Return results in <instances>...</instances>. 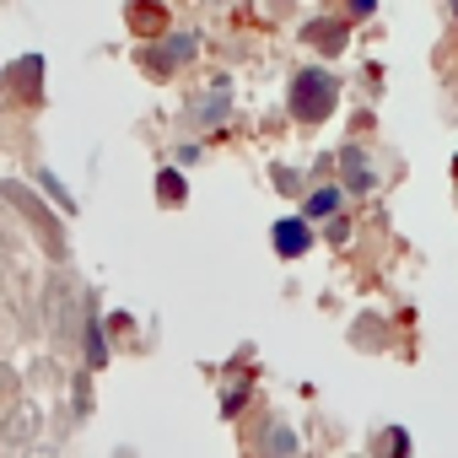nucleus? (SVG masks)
Returning a JSON list of instances; mask_svg holds the SVG:
<instances>
[{
	"label": "nucleus",
	"mask_w": 458,
	"mask_h": 458,
	"mask_svg": "<svg viewBox=\"0 0 458 458\" xmlns=\"http://www.w3.org/2000/svg\"><path fill=\"white\" fill-rule=\"evenodd\" d=\"M38 189H49V199L60 205V210H76V199H71V189L55 178V173H38Z\"/></svg>",
	"instance_id": "2eb2a0df"
},
{
	"label": "nucleus",
	"mask_w": 458,
	"mask_h": 458,
	"mask_svg": "<svg viewBox=\"0 0 458 458\" xmlns=\"http://www.w3.org/2000/svg\"><path fill=\"white\" fill-rule=\"evenodd\" d=\"M189 60H194V33H173L167 44L140 49V71H151V76H167L173 65H189Z\"/></svg>",
	"instance_id": "20e7f679"
},
{
	"label": "nucleus",
	"mask_w": 458,
	"mask_h": 458,
	"mask_svg": "<svg viewBox=\"0 0 458 458\" xmlns=\"http://www.w3.org/2000/svg\"><path fill=\"white\" fill-rule=\"evenodd\" d=\"M335 98H340V87H335L329 71H318V65L297 71V81H292V114H297V119H308V124L329 119V114H335Z\"/></svg>",
	"instance_id": "f257e3e1"
},
{
	"label": "nucleus",
	"mask_w": 458,
	"mask_h": 458,
	"mask_svg": "<svg viewBox=\"0 0 458 458\" xmlns=\"http://www.w3.org/2000/svg\"><path fill=\"white\" fill-rule=\"evenodd\" d=\"M157 194H162V205H183V194H189V183H183V173H173V167H162V173H157Z\"/></svg>",
	"instance_id": "ddd939ff"
},
{
	"label": "nucleus",
	"mask_w": 458,
	"mask_h": 458,
	"mask_svg": "<svg viewBox=\"0 0 458 458\" xmlns=\"http://www.w3.org/2000/svg\"><path fill=\"white\" fill-rule=\"evenodd\" d=\"M44 71H49L44 55H22V60L12 65V87H17L22 98H38V92H44Z\"/></svg>",
	"instance_id": "6e6552de"
},
{
	"label": "nucleus",
	"mask_w": 458,
	"mask_h": 458,
	"mask_svg": "<svg viewBox=\"0 0 458 458\" xmlns=\"http://www.w3.org/2000/svg\"><path fill=\"white\" fill-rule=\"evenodd\" d=\"M6 199H12V210H22V216H28V221L38 226V238H44V249H49L55 259H65V233H60V221H55V216L44 210V199H33V194H28V189H22L17 178L6 183Z\"/></svg>",
	"instance_id": "f03ea898"
},
{
	"label": "nucleus",
	"mask_w": 458,
	"mask_h": 458,
	"mask_svg": "<svg viewBox=\"0 0 458 458\" xmlns=\"http://www.w3.org/2000/svg\"><path fill=\"white\" fill-rule=\"evenodd\" d=\"M313 216H281L276 226H270V238H276V254L281 259H297V254H308L313 249V226H308Z\"/></svg>",
	"instance_id": "423d86ee"
},
{
	"label": "nucleus",
	"mask_w": 458,
	"mask_h": 458,
	"mask_svg": "<svg viewBox=\"0 0 458 458\" xmlns=\"http://www.w3.org/2000/svg\"><path fill=\"white\" fill-rule=\"evenodd\" d=\"M340 205H345V194H340V189H313V194H308V205H302V216L324 221V216H335Z\"/></svg>",
	"instance_id": "9b49d317"
},
{
	"label": "nucleus",
	"mask_w": 458,
	"mask_h": 458,
	"mask_svg": "<svg viewBox=\"0 0 458 458\" xmlns=\"http://www.w3.org/2000/svg\"><path fill=\"white\" fill-rule=\"evenodd\" d=\"M302 38H308L313 49H324V55H340V49H345V38H351V28H345L340 17H313V22L302 28Z\"/></svg>",
	"instance_id": "0eeeda50"
},
{
	"label": "nucleus",
	"mask_w": 458,
	"mask_h": 458,
	"mask_svg": "<svg viewBox=\"0 0 458 458\" xmlns=\"http://www.w3.org/2000/svg\"><path fill=\"white\" fill-rule=\"evenodd\" d=\"M377 447H394V453H410V431H399V426H394V431H383V437H377Z\"/></svg>",
	"instance_id": "f3484780"
},
{
	"label": "nucleus",
	"mask_w": 458,
	"mask_h": 458,
	"mask_svg": "<svg viewBox=\"0 0 458 458\" xmlns=\"http://www.w3.org/2000/svg\"><path fill=\"white\" fill-rule=\"evenodd\" d=\"M265 447H270V453H297V437H292L286 426H270V431H265Z\"/></svg>",
	"instance_id": "dca6fc26"
},
{
	"label": "nucleus",
	"mask_w": 458,
	"mask_h": 458,
	"mask_svg": "<svg viewBox=\"0 0 458 458\" xmlns=\"http://www.w3.org/2000/svg\"><path fill=\"white\" fill-rule=\"evenodd\" d=\"M33 437H38V404H33V399H12L6 431H0V447H6L12 458H22V453L33 447Z\"/></svg>",
	"instance_id": "7ed1b4c3"
},
{
	"label": "nucleus",
	"mask_w": 458,
	"mask_h": 458,
	"mask_svg": "<svg viewBox=\"0 0 458 458\" xmlns=\"http://www.w3.org/2000/svg\"><path fill=\"white\" fill-rule=\"evenodd\" d=\"M81 351H87V367L98 372L103 361H108V340H103V318H92L87 308H81Z\"/></svg>",
	"instance_id": "1a4fd4ad"
},
{
	"label": "nucleus",
	"mask_w": 458,
	"mask_h": 458,
	"mask_svg": "<svg viewBox=\"0 0 458 458\" xmlns=\"http://www.w3.org/2000/svg\"><path fill=\"white\" fill-rule=\"evenodd\" d=\"M44 318H49V329L65 340L71 329H81L76 324V286H65V281H49L44 286Z\"/></svg>",
	"instance_id": "39448f33"
},
{
	"label": "nucleus",
	"mask_w": 458,
	"mask_h": 458,
	"mask_svg": "<svg viewBox=\"0 0 458 458\" xmlns=\"http://www.w3.org/2000/svg\"><path fill=\"white\" fill-rule=\"evenodd\" d=\"M340 162H345V178H351V189L361 194V189H372V173H367V162H361V151L356 146H345L340 151Z\"/></svg>",
	"instance_id": "f8f14e48"
},
{
	"label": "nucleus",
	"mask_w": 458,
	"mask_h": 458,
	"mask_svg": "<svg viewBox=\"0 0 458 458\" xmlns=\"http://www.w3.org/2000/svg\"><path fill=\"white\" fill-rule=\"evenodd\" d=\"M130 22H135V33H162L167 28V17H162L157 0H130Z\"/></svg>",
	"instance_id": "9d476101"
},
{
	"label": "nucleus",
	"mask_w": 458,
	"mask_h": 458,
	"mask_svg": "<svg viewBox=\"0 0 458 458\" xmlns=\"http://www.w3.org/2000/svg\"><path fill=\"white\" fill-rule=\"evenodd\" d=\"M351 6H356V17H367V12L377 6V0H351Z\"/></svg>",
	"instance_id": "a211bd4d"
},
{
	"label": "nucleus",
	"mask_w": 458,
	"mask_h": 458,
	"mask_svg": "<svg viewBox=\"0 0 458 458\" xmlns=\"http://www.w3.org/2000/svg\"><path fill=\"white\" fill-rule=\"evenodd\" d=\"M71 410H76V420H87L92 415V377H87V367L76 372V383H71Z\"/></svg>",
	"instance_id": "4468645a"
}]
</instances>
